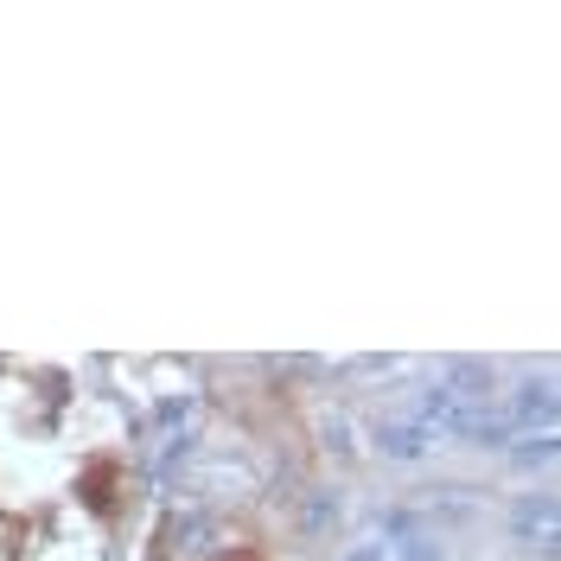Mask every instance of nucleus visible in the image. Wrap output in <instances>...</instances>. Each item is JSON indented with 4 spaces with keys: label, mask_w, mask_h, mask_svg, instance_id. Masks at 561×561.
<instances>
[{
    "label": "nucleus",
    "mask_w": 561,
    "mask_h": 561,
    "mask_svg": "<svg viewBox=\"0 0 561 561\" xmlns=\"http://www.w3.org/2000/svg\"><path fill=\"white\" fill-rule=\"evenodd\" d=\"M427 440H434V434H427L421 421H383V427H377V447H383L389 459H421Z\"/></svg>",
    "instance_id": "nucleus-1"
},
{
    "label": "nucleus",
    "mask_w": 561,
    "mask_h": 561,
    "mask_svg": "<svg viewBox=\"0 0 561 561\" xmlns=\"http://www.w3.org/2000/svg\"><path fill=\"white\" fill-rule=\"evenodd\" d=\"M511 421H517V427H529V421L549 427V421H556V383H549V377H542V383L529 377V383L517 389V402H511Z\"/></svg>",
    "instance_id": "nucleus-2"
},
{
    "label": "nucleus",
    "mask_w": 561,
    "mask_h": 561,
    "mask_svg": "<svg viewBox=\"0 0 561 561\" xmlns=\"http://www.w3.org/2000/svg\"><path fill=\"white\" fill-rule=\"evenodd\" d=\"M517 536H542V542H556V497H536L517 511Z\"/></svg>",
    "instance_id": "nucleus-3"
},
{
    "label": "nucleus",
    "mask_w": 561,
    "mask_h": 561,
    "mask_svg": "<svg viewBox=\"0 0 561 561\" xmlns=\"http://www.w3.org/2000/svg\"><path fill=\"white\" fill-rule=\"evenodd\" d=\"M517 459H524V466H536V459H556V440H549V434H542V440H536V447H517Z\"/></svg>",
    "instance_id": "nucleus-4"
},
{
    "label": "nucleus",
    "mask_w": 561,
    "mask_h": 561,
    "mask_svg": "<svg viewBox=\"0 0 561 561\" xmlns=\"http://www.w3.org/2000/svg\"><path fill=\"white\" fill-rule=\"evenodd\" d=\"M402 561H440V556H434V542H409V549H402Z\"/></svg>",
    "instance_id": "nucleus-5"
},
{
    "label": "nucleus",
    "mask_w": 561,
    "mask_h": 561,
    "mask_svg": "<svg viewBox=\"0 0 561 561\" xmlns=\"http://www.w3.org/2000/svg\"><path fill=\"white\" fill-rule=\"evenodd\" d=\"M345 561H383V542H364V549H351Z\"/></svg>",
    "instance_id": "nucleus-6"
}]
</instances>
